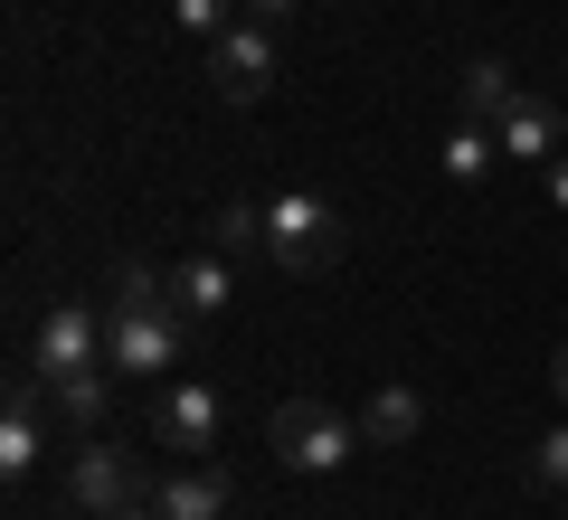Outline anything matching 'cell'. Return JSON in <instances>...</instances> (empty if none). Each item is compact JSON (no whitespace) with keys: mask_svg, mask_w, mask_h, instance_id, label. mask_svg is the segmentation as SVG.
Here are the masks:
<instances>
[{"mask_svg":"<svg viewBox=\"0 0 568 520\" xmlns=\"http://www.w3.org/2000/svg\"><path fill=\"white\" fill-rule=\"evenodd\" d=\"M181 303H171V275H152V265H123L114 275V313H104V360L123 369V379H162L171 360H181Z\"/></svg>","mask_w":568,"mask_h":520,"instance_id":"obj_1","label":"cell"},{"mask_svg":"<svg viewBox=\"0 0 568 520\" xmlns=\"http://www.w3.org/2000/svg\"><path fill=\"white\" fill-rule=\"evenodd\" d=\"M265 256H275V275H332L342 265V208L313 200V190H275L265 200Z\"/></svg>","mask_w":568,"mask_h":520,"instance_id":"obj_2","label":"cell"},{"mask_svg":"<svg viewBox=\"0 0 568 520\" xmlns=\"http://www.w3.org/2000/svg\"><path fill=\"white\" fill-rule=\"evenodd\" d=\"M265 445H275L294 473H342V463L361 455V426H351L332 398H284L275 417H265Z\"/></svg>","mask_w":568,"mask_h":520,"instance_id":"obj_3","label":"cell"},{"mask_svg":"<svg viewBox=\"0 0 568 520\" xmlns=\"http://www.w3.org/2000/svg\"><path fill=\"white\" fill-rule=\"evenodd\" d=\"M209 85H219V104H256L275 85V29L237 20L227 39H209Z\"/></svg>","mask_w":568,"mask_h":520,"instance_id":"obj_4","label":"cell"},{"mask_svg":"<svg viewBox=\"0 0 568 520\" xmlns=\"http://www.w3.org/2000/svg\"><path fill=\"white\" fill-rule=\"evenodd\" d=\"M133 492H142V473H133V455L123 445H85L77 463H67V501L77 511H95V520H114V511H133Z\"/></svg>","mask_w":568,"mask_h":520,"instance_id":"obj_5","label":"cell"},{"mask_svg":"<svg viewBox=\"0 0 568 520\" xmlns=\"http://www.w3.org/2000/svg\"><path fill=\"white\" fill-rule=\"evenodd\" d=\"M95 360H104L95 303H48V322H39V379H67V369H95Z\"/></svg>","mask_w":568,"mask_h":520,"instance_id":"obj_6","label":"cell"},{"mask_svg":"<svg viewBox=\"0 0 568 520\" xmlns=\"http://www.w3.org/2000/svg\"><path fill=\"white\" fill-rule=\"evenodd\" d=\"M152 426H162V445H181V455H209L219 426H227V407H219V388H209V379H171L162 407H152Z\"/></svg>","mask_w":568,"mask_h":520,"instance_id":"obj_7","label":"cell"},{"mask_svg":"<svg viewBox=\"0 0 568 520\" xmlns=\"http://www.w3.org/2000/svg\"><path fill=\"white\" fill-rule=\"evenodd\" d=\"M493 142H503L511 161H540V171H549V161L568 152V123H559V104H549V95H530V85H521V95L503 104V123H493Z\"/></svg>","mask_w":568,"mask_h":520,"instance_id":"obj_8","label":"cell"},{"mask_svg":"<svg viewBox=\"0 0 568 520\" xmlns=\"http://www.w3.org/2000/svg\"><path fill=\"white\" fill-rule=\"evenodd\" d=\"M39 455H48V379L29 369V379L10 388V407H0V473L20 482Z\"/></svg>","mask_w":568,"mask_h":520,"instance_id":"obj_9","label":"cell"},{"mask_svg":"<svg viewBox=\"0 0 568 520\" xmlns=\"http://www.w3.org/2000/svg\"><path fill=\"white\" fill-rule=\"evenodd\" d=\"M171 303H181L190 322H219L227 303H237V275H227L219 246H209V256H190V265H171Z\"/></svg>","mask_w":568,"mask_h":520,"instance_id":"obj_10","label":"cell"},{"mask_svg":"<svg viewBox=\"0 0 568 520\" xmlns=\"http://www.w3.org/2000/svg\"><path fill=\"white\" fill-rule=\"evenodd\" d=\"M152 501H162V520H227V473L219 463H190V473H171Z\"/></svg>","mask_w":568,"mask_h":520,"instance_id":"obj_11","label":"cell"},{"mask_svg":"<svg viewBox=\"0 0 568 520\" xmlns=\"http://www.w3.org/2000/svg\"><path fill=\"white\" fill-rule=\"evenodd\" d=\"M417 426H426V398H417V388H407V379H388L379 398L361 407V436H369V445H407V436H417Z\"/></svg>","mask_w":568,"mask_h":520,"instance_id":"obj_12","label":"cell"},{"mask_svg":"<svg viewBox=\"0 0 568 520\" xmlns=\"http://www.w3.org/2000/svg\"><path fill=\"white\" fill-rule=\"evenodd\" d=\"M493 161H503L493 123H455V133H446V181H455V190H484V181H493Z\"/></svg>","mask_w":568,"mask_h":520,"instance_id":"obj_13","label":"cell"},{"mask_svg":"<svg viewBox=\"0 0 568 520\" xmlns=\"http://www.w3.org/2000/svg\"><path fill=\"white\" fill-rule=\"evenodd\" d=\"M104 369H114V360H95V369H67V379H48V407H58L67 426H95V417H104Z\"/></svg>","mask_w":568,"mask_h":520,"instance_id":"obj_14","label":"cell"},{"mask_svg":"<svg viewBox=\"0 0 568 520\" xmlns=\"http://www.w3.org/2000/svg\"><path fill=\"white\" fill-rule=\"evenodd\" d=\"M511 95H521V85H511L503 58H474V67H465V123H503Z\"/></svg>","mask_w":568,"mask_h":520,"instance_id":"obj_15","label":"cell"},{"mask_svg":"<svg viewBox=\"0 0 568 520\" xmlns=\"http://www.w3.org/2000/svg\"><path fill=\"white\" fill-rule=\"evenodd\" d=\"M209 246H219V256H256V246H265V208L227 200L219 218H209Z\"/></svg>","mask_w":568,"mask_h":520,"instance_id":"obj_16","label":"cell"},{"mask_svg":"<svg viewBox=\"0 0 568 520\" xmlns=\"http://www.w3.org/2000/svg\"><path fill=\"white\" fill-rule=\"evenodd\" d=\"M530 482H540V492H568V426H549V436L530 445Z\"/></svg>","mask_w":568,"mask_h":520,"instance_id":"obj_17","label":"cell"},{"mask_svg":"<svg viewBox=\"0 0 568 520\" xmlns=\"http://www.w3.org/2000/svg\"><path fill=\"white\" fill-rule=\"evenodd\" d=\"M171 20H181L190 39H227V29H237V20H227V0H171Z\"/></svg>","mask_w":568,"mask_h":520,"instance_id":"obj_18","label":"cell"},{"mask_svg":"<svg viewBox=\"0 0 568 520\" xmlns=\"http://www.w3.org/2000/svg\"><path fill=\"white\" fill-rule=\"evenodd\" d=\"M246 20H265V29H275V20H294V0H246Z\"/></svg>","mask_w":568,"mask_h":520,"instance_id":"obj_19","label":"cell"},{"mask_svg":"<svg viewBox=\"0 0 568 520\" xmlns=\"http://www.w3.org/2000/svg\"><path fill=\"white\" fill-rule=\"evenodd\" d=\"M549 200H559V208H568V152H559V161H549Z\"/></svg>","mask_w":568,"mask_h":520,"instance_id":"obj_20","label":"cell"},{"mask_svg":"<svg viewBox=\"0 0 568 520\" xmlns=\"http://www.w3.org/2000/svg\"><path fill=\"white\" fill-rule=\"evenodd\" d=\"M549 388H559V407H568V340H559V360H549Z\"/></svg>","mask_w":568,"mask_h":520,"instance_id":"obj_21","label":"cell"},{"mask_svg":"<svg viewBox=\"0 0 568 520\" xmlns=\"http://www.w3.org/2000/svg\"><path fill=\"white\" fill-rule=\"evenodd\" d=\"M114 520H162V501H133V511H114Z\"/></svg>","mask_w":568,"mask_h":520,"instance_id":"obj_22","label":"cell"}]
</instances>
